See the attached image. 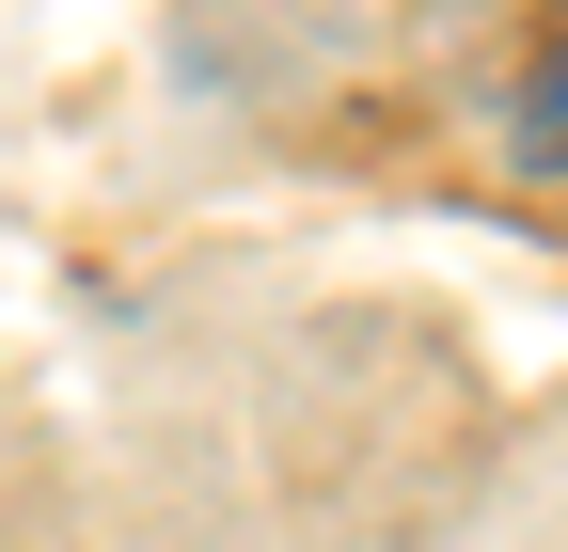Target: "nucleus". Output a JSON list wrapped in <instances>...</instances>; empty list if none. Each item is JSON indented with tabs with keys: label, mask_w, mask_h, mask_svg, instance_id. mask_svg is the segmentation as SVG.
Masks as SVG:
<instances>
[{
	"label": "nucleus",
	"mask_w": 568,
	"mask_h": 552,
	"mask_svg": "<svg viewBox=\"0 0 568 552\" xmlns=\"http://www.w3.org/2000/svg\"><path fill=\"white\" fill-rule=\"evenodd\" d=\"M521 159H537V174H568V48L537 63V95H521Z\"/></svg>",
	"instance_id": "obj_1"
}]
</instances>
